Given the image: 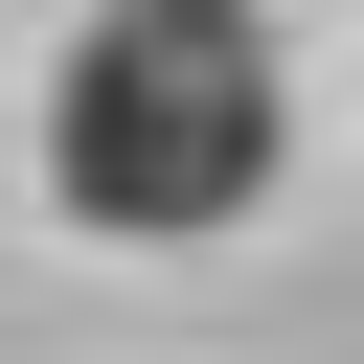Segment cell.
Masks as SVG:
<instances>
[{"label": "cell", "instance_id": "1", "mask_svg": "<svg viewBox=\"0 0 364 364\" xmlns=\"http://www.w3.org/2000/svg\"><path fill=\"white\" fill-rule=\"evenodd\" d=\"M273 136H296V68H273L250 0H91L68 68H46V182H68V228H114V250L250 228V205H273Z\"/></svg>", "mask_w": 364, "mask_h": 364}]
</instances>
